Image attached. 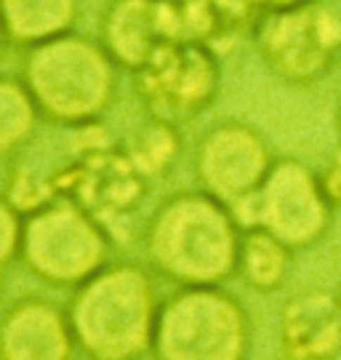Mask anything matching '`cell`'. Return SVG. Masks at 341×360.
<instances>
[{
	"mask_svg": "<svg viewBox=\"0 0 341 360\" xmlns=\"http://www.w3.org/2000/svg\"><path fill=\"white\" fill-rule=\"evenodd\" d=\"M256 43L269 70L280 77L315 83L333 70L341 53V13L320 0L262 13Z\"/></svg>",
	"mask_w": 341,
	"mask_h": 360,
	"instance_id": "5",
	"label": "cell"
},
{
	"mask_svg": "<svg viewBox=\"0 0 341 360\" xmlns=\"http://www.w3.org/2000/svg\"><path fill=\"white\" fill-rule=\"evenodd\" d=\"M171 40H190L184 0H112L104 13L101 46L115 65L139 70Z\"/></svg>",
	"mask_w": 341,
	"mask_h": 360,
	"instance_id": "10",
	"label": "cell"
},
{
	"mask_svg": "<svg viewBox=\"0 0 341 360\" xmlns=\"http://www.w3.org/2000/svg\"><path fill=\"white\" fill-rule=\"evenodd\" d=\"M174 150H176L174 131L168 129L165 120H157L139 136V147L134 150L136 153L134 163L139 171H157V168H165V163L174 158Z\"/></svg>",
	"mask_w": 341,
	"mask_h": 360,
	"instance_id": "16",
	"label": "cell"
},
{
	"mask_svg": "<svg viewBox=\"0 0 341 360\" xmlns=\"http://www.w3.org/2000/svg\"><path fill=\"white\" fill-rule=\"evenodd\" d=\"M152 342L157 360H243L248 323L232 296L190 285L157 312Z\"/></svg>",
	"mask_w": 341,
	"mask_h": 360,
	"instance_id": "4",
	"label": "cell"
},
{
	"mask_svg": "<svg viewBox=\"0 0 341 360\" xmlns=\"http://www.w3.org/2000/svg\"><path fill=\"white\" fill-rule=\"evenodd\" d=\"M283 345L291 360H328L341 345V307L323 294H307L285 309Z\"/></svg>",
	"mask_w": 341,
	"mask_h": 360,
	"instance_id": "12",
	"label": "cell"
},
{
	"mask_svg": "<svg viewBox=\"0 0 341 360\" xmlns=\"http://www.w3.org/2000/svg\"><path fill=\"white\" fill-rule=\"evenodd\" d=\"M320 187L330 200V206H341V158H336L328 166L326 176L320 179Z\"/></svg>",
	"mask_w": 341,
	"mask_h": 360,
	"instance_id": "19",
	"label": "cell"
},
{
	"mask_svg": "<svg viewBox=\"0 0 341 360\" xmlns=\"http://www.w3.org/2000/svg\"><path fill=\"white\" fill-rule=\"evenodd\" d=\"M77 16V0H0L6 38L22 46H40L67 35Z\"/></svg>",
	"mask_w": 341,
	"mask_h": 360,
	"instance_id": "13",
	"label": "cell"
},
{
	"mask_svg": "<svg viewBox=\"0 0 341 360\" xmlns=\"http://www.w3.org/2000/svg\"><path fill=\"white\" fill-rule=\"evenodd\" d=\"M25 86L40 112L59 123H86L112 99L115 59L101 43L67 32L30 49Z\"/></svg>",
	"mask_w": 341,
	"mask_h": 360,
	"instance_id": "3",
	"label": "cell"
},
{
	"mask_svg": "<svg viewBox=\"0 0 341 360\" xmlns=\"http://www.w3.org/2000/svg\"><path fill=\"white\" fill-rule=\"evenodd\" d=\"M70 321H64L59 309H53L46 302H25L3 323V360H70Z\"/></svg>",
	"mask_w": 341,
	"mask_h": 360,
	"instance_id": "11",
	"label": "cell"
},
{
	"mask_svg": "<svg viewBox=\"0 0 341 360\" xmlns=\"http://www.w3.org/2000/svg\"><path fill=\"white\" fill-rule=\"evenodd\" d=\"M238 267L253 288L272 291L288 272V245L269 235L264 227H248V232L240 235Z\"/></svg>",
	"mask_w": 341,
	"mask_h": 360,
	"instance_id": "14",
	"label": "cell"
},
{
	"mask_svg": "<svg viewBox=\"0 0 341 360\" xmlns=\"http://www.w3.org/2000/svg\"><path fill=\"white\" fill-rule=\"evenodd\" d=\"M339 307H341V296H339Z\"/></svg>",
	"mask_w": 341,
	"mask_h": 360,
	"instance_id": "21",
	"label": "cell"
},
{
	"mask_svg": "<svg viewBox=\"0 0 341 360\" xmlns=\"http://www.w3.org/2000/svg\"><path fill=\"white\" fill-rule=\"evenodd\" d=\"M22 251L32 272L51 283H86L104 264L107 238L83 208L59 203L30 217Z\"/></svg>",
	"mask_w": 341,
	"mask_h": 360,
	"instance_id": "6",
	"label": "cell"
},
{
	"mask_svg": "<svg viewBox=\"0 0 341 360\" xmlns=\"http://www.w3.org/2000/svg\"><path fill=\"white\" fill-rule=\"evenodd\" d=\"M136 91L157 120L198 115L219 91V59L205 43H163L136 70Z\"/></svg>",
	"mask_w": 341,
	"mask_h": 360,
	"instance_id": "7",
	"label": "cell"
},
{
	"mask_svg": "<svg viewBox=\"0 0 341 360\" xmlns=\"http://www.w3.org/2000/svg\"><path fill=\"white\" fill-rule=\"evenodd\" d=\"M269 168L266 144L243 123L216 126L198 150V174L202 187L224 206H240L253 198Z\"/></svg>",
	"mask_w": 341,
	"mask_h": 360,
	"instance_id": "9",
	"label": "cell"
},
{
	"mask_svg": "<svg viewBox=\"0 0 341 360\" xmlns=\"http://www.w3.org/2000/svg\"><path fill=\"white\" fill-rule=\"evenodd\" d=\"M147 248L155 267L187 285H214L238 267L240 235L221 200L176 195L152 219Z\"/></svg>",
	"mask_w": 341,
	"mask_h": 360,
	"instance_id": "1",
	"label": "cell"
},
{
	"mask_svg": "<svg viewBox=\"0 0 341 360\" xmlns=\"http://www.w3.org/2000/svg\"><path fill=\"white\" fill-rule=\"evenodd\" d=\"M248 200L256 203L251 227H264L288 248L312 243L328 227L330 200L320 181L296 160L269 168L259 193Z\"/></svg>",
	"mask_w": 341,
	"mask_h": 360,
	"instance_id": "8",
	"label": "cell"
},
{
	"mask_svg": "<svg viewBox=\"0 0 341 360\" xmlns=\"http://www.w3.org/2000/svg\"><path fill=\"white\" fill-rule=\"evenodd\" d=\"M221 3L235 19H240L248 13H272L283 11V8H293V6H302L309 0H221Z\"/></svg>",
	"mask_w": 341,
	"mask_h": 360,
	"instance_id": "18",
	"label": "cell"
},
{
	"mask_svg": "<svg viewBox=\"0 0 341 360\" xmlns=\"http://www.w3.org/2000/svg\"><path fill=\"white\" fill-rule=\"evenodd\" d=\"M155 296L150 278L131 264L99 270L77 291L70 331L96 360H131L155 331Z\"/></svg>",
	"mask_w": 341,
	"mask_h": 360,
	"instance_id": "2",
	"label": "cell"
},
{
	"mask_svg": "<svg viewBox=\"0 0 341 360\" xmlns=\"http://www.w3.org/2000/svg\"><path fill=\"white\" fill-rule=\"evenodd\" d=\"M3 40H6V32H3V25H0V46H3Z\"/></svg>",
	"mask_w": 341,
	"mask_h": 360,
	"instance_id": "20",
	"label": "cell"
},
{
	"mask_svg": "<svg viewBox=\"0 0 341 360\" xmlns=\"http://www.w3.org/2000/svg\"><path fill=\"white\" fill-rule=\"evenodd\" d=\"M38 107L32 102L27 86L0 77V155L11 153L30 139L35 129Z\"/></svg>",
	"mask_w": 341,
	"mask_h": 360,
	"instance_id": "15",
	"label": "cell"
},
{
	"mask_svg": "<svg viewBox=\"0 0 341 360\" xmlns=\"http://www.w3.org/2000/svg\"><path fill=\"white\" fill-rule=\"evenodd\" d=\"M19 245H22V227H19L16 211L0 200V278Z\"/></svg>",
	"mask_w": 341,
	"mask_h": 360,
	"instance_id": "17",
	"label": "cell"
}]
</instances>
